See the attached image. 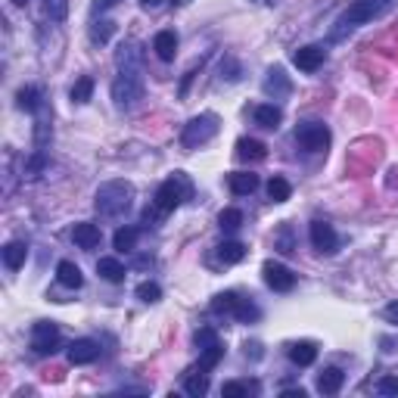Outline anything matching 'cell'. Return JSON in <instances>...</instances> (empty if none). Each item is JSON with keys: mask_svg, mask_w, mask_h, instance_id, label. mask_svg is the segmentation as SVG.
<instances>
[{"mask_svg": "<svg viewBox=\"0 0 398 398\" xmlns=\"http://www.w3.org/2000/svg\"><path fill=\"white\" fill-rule=\"evenodd\" d=\"M190 177L187 174H181V172H174L168 181L159 184V190H156V199H152V206H156L159 215H168V211H174L177 206H181L184 199H190Z\"/></svg>", "mask_w": 398, "mask_h": 398, "instance_id": "obj_3", "label": "cell"}, {"mask_svg": "<svg viewBox=\"0 0 398 398\" xmlns=\"http://www.w3.org/2000/svg\"><path fill=\"white\" fill-rule=\"evenodd\" d=\"M97 355H100V345L94 340H75L69 345V364H90L97 361Z\"/></svg>", "mask_w": 398, "mask_h": 398, "instance_id": "obj_15", "label": "cell"}, {"mask_svg": "<svg viewBox=\"0 0 398 398\" xmlns=\"http://www.w3.org/2000/svg\"><path fill=\"white\" fill-rule=\"evenodd\" d=\"M193 340H197V345L199 349H206V345H211V342H218V333L211 327H202V330H197V336H193Z\"/></svg>", "mask_w": 398, "mask_h": 398, "instance_id": "obj_39", "label": "cell"}, {"mask_svg": "<svg viewBox=\"0 0 398 398\" xmlns=\"http://www.w3.org/2000/svg\"><path fill=\"white\" fill-rule=\"evenodd\" d=\"M90 94H94V78H90V75H81V78L72 84V103H78V106L88 103Z\"/></svg>", "mask_w": 398, "mask_h": 398, "instance_id": "obj_31", "label": "cell"}, {"mask_svg": "<svg viewBox=\"0 0 398 398\" xmlns=\"http://www.w3.org/2000/svg\"><path fill=\"white\" fill-rule=\"evenodd\" d=\"M184 389H187V395L193 398H202L209 392V370H202V367H193L187 377H184Z\"/></svg>", "mask_w": 398, "mask_h": 398, "instance_id": "obj_20", "label": "cell"}, {"mask_svg": "<svg viewBox=\"0 0 398 398\" xmlns=\"http://www.w3.org/2000/svg\"><path fill=\"white\" fill-rule=\"evenodd\" d=\"M227 187H231L234 197H249V193L258 190V174L252 172H234L227 177Z\"/></svg>", "mask_w": 398, "mask_h": 398, "instance_id": "obj_14", "label": "cell"}, {"mask_svg": "<svg viewBox=\"0 0 398 398\" xmlns=\"http://www.w3.org/2000/svg\"><path fill=\"white\" fill-rule=\"evenodd\" d=\"M377 392L379 395H398V377H383L377 383Z\"/></svg>", "mask_w": 398, "mask_h": 398, "instance_id": "obj_40", "label": "cell"}, {"mask_svg": "<svg viewBox=\"0 0 398 398\" xmlns=\"http://www.w3.org/2000/svg\"><path fill=\"white\" fill-rule=\"evenodd\" d=\"M383 318L389 320V324H398V302L386 305V308H383Z\"/></svg>", "mask_w": 398, "mask_h": 398, "instance_id": "obj_42", "label": "cell"}, {"mask_svg": "<svg viewBox=\"0 0 398 398\" xmlns=\"http://www.w3.org/2000/svg\"><path fill=\"white\" fill-rule=\"evenodd\" d=\"M283 398H305V389H286Z\"/></svg>", "mask_w": 398, "mask_h": 398, "instance_id": "obj_44", "label": "cell"}, {"mask_svg": "<svg viewBox=\"0 0 398 398\" xmlns=\"http://www.w3.org/2000/svg\"><path fill=\"white\" fill-rule=\"evenodd\" d=\"M315 358H318L315 342H295V345H290V361L299 364V367H308V364H315Z\"/></svg>", "mask_w": 398, "mask_h": 398, "instance_id": "obj_23", "label": "cell"}, {"mask_svg": "<svg viewBox=\"0 0 398 398\" xmlns=\"http://www.w3.org/2000/svg\"><path fill=\"white\" fill-rule=\"evenodd\" d=\"M277 249H281V252H293V240H290V231H286V227H283V234L277 236Z\"/></svg>", "mask_w": 398, "mask_h": 398, "instance_id": "obj_41", "label": "cell"}, {"mask_svg": "<svg viewBox=\"0 0 398 398\" xmlns=\"http://www.w3.org/2000/svg\"><path fill=\"white\" fill-rule=\"evenodd\" d=\"M137 299L140 302H159V299H162V290H159V283H152V281H147V283H140L137 286Z\"/></svg>", "mask_w": 398, "mask_h": 398, "instance_id": "obj_36", "label": "cell"}, {"mask_svg": "<svg viewBox=\"0 0 398 398\" xmlns=\"http://www.w3.org/2000/svg\"><path fill=\"white\" fill-rule=\"evenodd\" d=\"M152 50H156V56L162 59V63H172L174 53H177V35L174 31H159L156 38H152Z\"/></svg>", "mask_w": 398, "mask_h": 398, "instance_id": "obj_16", "label": "cell"}, {"mask_svg": "<svg viewBox=\"0 0 398 398\" xmlns=\"http://www.w3.org/2000/svg\"><path fill=\"white\" fill-rule=\"evenodd\" d=\"M140 4L147 6V10H152V6H159V4H162V0H140Z\"/></svg>", "mask_w": 398, "mask_h": 398, "instance_id": "obj_45", "label": "cell"}, {"mask_svg": "<svg viewBox=\"0 0 398 398\" xmlns=\"http://www.w3.org/2000/svg\"><path fill=\"white\" fill-rule=\"evenodd\" d=\"M16 103H19V109H25V112H38L41 109V90L38 88H19Z\"/></svg>", "mask_w": 398, "mask_h": 398, "instance_id": "obj_29", "label": "cell"}, {"mask_svg": "<svg viewBox=\"0 0 398 398\" xmlns=\"http://www.w3.org/2000/svg\"><path fill=\"white\" fill-rule=\"evenodd\" d=\"M31 349H35V355H53L59 349V327L50 320L35 324L31 327Z\"/></svg>", "mask_w": 398, "mask_h": 398, "instance_id": "obj_7", "label": "cell"}, {"mask_svg": "<svg viewBox=\"0 0 398 398\" xmlns=\"http://www.w3.org/2000/svg\"><path fill=\"white\" fill-rule=\"evenodd\" d=\"M265 94L274 97V100H286V97L293 94V81H290V75H286L281 66H274V69L268 72V78H265Z\"/></svg>", "mask_w": 398, "mask_h": 398, "instance_id": "obj_11", "label": "cell"}, {"mask_svg": "<svg viewBox=\"0 0 398 398\" xmlns=\"http://www.w3.org/2000/svg\"><path fill=\"white\" fill-rule=\"evenodd\" d=\"M199 352H202V355H199V367H202V370L218 367V364H221V358H224L221 342H211V345H206V349H199Z\"/></svg>", "mask_w": 398, "mask_h": 398, "instance_id": "obj_30", "label": "cell"}, {"mask_svg": "<svg viewBox=\"0 0 398 398\" xmlns=\"http://www.w3.org/2000/svg\"><path fill=\"white\" fill-rule=\"evenodd\" d=\"M290 193H293V187H290V181H286V177L274 174L268 181V199L271 202H286V199H290Z\"/></svg>", "mask_w": 398, "mask_h": 398, "instance_id": "obj_26", "label": "cell"}, {"mask_svg": "<svg viewBox=\"0 0 398 398\" xmlns=\"http://www.w3.org/2000/svg\"><path fill=\"white\" fill-rule=\"evenodd\" d=\"M249 392H258V386L256 383H224L221 386V395L224 398H243V395H249Z\"/></svg>", "mask_w": 398, "mask_h": 398, "instance_id": "obj_34", "label": "cell"}, {"mask_svg": "<svg viewBox=\"0 0 398 398\" xmlns=\"http://www.w3.org/2000/svg\"><path fill=\"white\" fill-rule=\"evenodd\" d=\"M324 59H327V50H324V47H318V44L299 47V50L293 53V63L299 66L302 72H318L320 66H324Z\"/></svg>", "mask_w": 398, "mask_h": 398, "instance_id": "obj_10", "label": "cell"}, {"mask_svg": "<svg viewBox=\"0 0 398 398\" xmlns=\"http://www.w3.org/2000/svg\"><path fill=\"white\" fill-rule=\"evenodd\" d=\"M137 227H118L115 231V236H112V246L118 249V252H131L134 246H137Z\"/></svg>", "mask_w": 398, "mask_h": 398, "instance_id": "obj_27", "label": "cell"}, {"mask_svg": "<svg viewBox=\"0 0 398 398\" xmlns=\"http://www.w3.org/2000/svg\"><path fill=\"white\" fill-rule=\"evenodd\" d=\"M268 156V147L256 137H240L236 140V159L240 162H261Z\"/></svg>", "mask_w": 398, "mask_h": 398, "instance_id": "obj_13", "label": "cell"}, {"mask_svg": "<svg viewBox=\"0 0 398 398\" xmlns=\"http://www.w3.org/2000/svg\"><path fill=\"white\" fill-rule=\"evenodd\" d=\"M97 274L109 283H122L125 281V265L118 258H100L97 261Z\"/></svg>", "mask_w": 398, "mask_h": 398, "instance_id": "obj_22", "label": "cell"}, {"mask_svg": "<svg viewBox=\"0 0 398 398\" xmlns=\"http://www.w3.org/2000/svg\"><path fill=\"white\" fill-rule=\"evenodd\" d=\"M261 274H265V283L274 293H290L293 286H295V274L286 265H281V261H265Z\"/></svg>", "mask_w": 398, "mask_h": 398, "instance_id": "obj_8", "label": "cell"}, {"mask_svg": "<svg viewBox=\"0 0 398 398\" xmlns=\"http://www.w3.org/2000/svg\"><path fill=\"white\" fill-rule=\"evenodd\" d=\"M143 97V78H140V69H122V75L112 81V100L115 106L128 109L134 106L137 100Z\"/></svg>", "mask_w": 398, "mask_h": 398, "instance_id": "obj_5", "label": "cell"}, {"mask_svg": "<svg viewBox=\"0 0 398 398\" xmlns=\"http://www.w3.org/2000/svg\"><path fill=\"white\" fill-rule=\"evenodd\" d=\"M112 31H115V22L100 19V22H94V28H90V41H97V44H106V41L112 38Z\"/></svg>", "mask_w": 398, "mask_h": 398, "instance_id": "obj_35", "label": "cell"}, {"mask_svg": "<svg viewBox=\"0 0 398 398\" xmlns=\"http://www.w3.org/2000/svg\"><path fill=\"white\" fill-rule=\"evenodd\" d=\"M56 281L66 286V290H78V286L84 283V274L81 268L75 265V261H59L56 265Z\"/></svg>", "mask_w": 398, "mask_h": 398, "instance_id": "obj_18", "label": "cell"}, {"mask_svg": "<svg viewBox=\"0 0 398 398\" xmlns=\"http://www.w3.org/2000/svg\"><path fill=\"white\" fill-rule=\"evenodd\" d=\"M256 4H265V6H277L281 0H256Z\"/></svg>", "mask_w": 398, "mask_h": 398, "instance_id": "obj_46", "label": "cell"}, {"mask_svg": "<svg viewBox=\"0 0 398 398\" xmlns=\"http://www.w3.org/2000/svg\"><path fill=\"white\" fill-rule=\"evenodd\" d=\"M218 258H221L224 265H236V261L246 258V246H243V243H236V240H227V243L218 246Z\"/></svg>", "mask_w": 398, "mask_h": 398, "instance_id": "obj_25", "label": "cell"}, {"mask_svg": "<svg viewBox=\"0 0 398 398\" xmlns=\"http://www.w3.org/2000/svg\"><path fill=\"white\" fill-rule=\"evenodd\" d=\"M25 258H28V246H25V243L13 240V243H6L4 246V265L10 271H19L25 265Z\"/></svg>", "mask_w": 398, "mask_h": 398, "instance_id": "obj_21", "label": "cell"}, {"mask_svg": "<svg viewBox=\"0 0 398 398\" xmlns=\"http://www.w3.org/2000/svg\"><path fill=\"white\" fill-rule=\"evenodd\" d=\"M72 240H75V246H81V249H97L100 240H103V234H100L97 224L78 221V224L72 227Z\"/></svg>", "mask_w": 398, "mask_h": 398, "instance_id": "obj_12", "label": "cell"}, {"mask_svg": "<svg viewBox=\"0 0 398 398\" xmlns=\"http://www.w3.org/2000/svg\"><path fill=\"white\" fill-rule=\"evenodd\" d=\"M345 383V374L340 367H327V370H320V377H318V392L320 395H336L342 389Z\"/></svg>", "mask_w": 398, "mask_h": 398, "instance_id": "obj_17", "label": "cell"}, {"mask_svg": "<svg viewBox=\"0 0 398 398\" xmlns=\"http://www.w3.org/2000/svg\"><path fill=\"white\" fill-rule=\"evenodd\" d=\"M252 115H256V125H258V128H271V131L281 128V122H283V112H281V109H277L274 103H261V106H256V112H252Z\"/></svg>", "mask_w": 398, "mask_h": 398, "instance_id": "obj_19", "label": "cell"}, {"mask_svg": "<svg viewBox=\"0 0 398 398\" xmlns=\"http://www.w3.org/2000/svg\"><path fill=\"white\" fill-rule=\"evenodd\" d=\"M131 199H134V187L128 181H109V184H103V187L97 190L94 206H97L100 215L118 218V215H125V211L131 209Z\"/></svg>", "mask_w": 398, "mask_h": 398, "instance_id": "obj_2", "label": "cell"}, {"mask_svg": "<svg viewBox=\"0 0 398 398\" xmlns=\"http://www.w3.org/2000/svg\"><path fill=\"white\" fill-rule=\"evenodd\" d=\"M118 0H94V13H103V10H112Z\"/></svg>", "mask_w": 398, "mask_h": 398, "instance_id": "obj_43", "label": "cell"}, {"mask_svg": "<svg viewBox=\"0 0 398 398\" xmlns=\"http://www.w3.org/2000/svg\"><path fill=\"white\" fill-rule=\"evenodd\" d=\"M174 4H187V0H174Z\"/></svg>", "mask_w": 398, "mask_h": 398, "instance_id": "obj_48", "label": "cell"}, {"mask_svg": "<svg viewBox=\"0 0 398 398\" xmlns=\"http://www.w3.org/2000/svg\"><path fill=\"white\" fill-rule=\"evenodd\" d=\"M13 4H16V6H25V4H28V0H13Z\"/></svg>", "mask_w": 398, "mask_h": 398, "instance_id": "obj_47", "label": "cell"}, {"mask_svg": "<svg viewBox=\"0 0 398 398\" xmlns=\"http://www.w3.org/2000/svg\"><path fill=\"white\" fill-rule=\"evenodd\" d=\"M44 13L50 22H63L69 16V0H44Z\"/></svg>", "mask_w": 398, "mask_h": 398, "instance_id": "obj_33", "label": "cell"}, {"mask_svg": "<svg viewBox=\"0 0 398 398\" xmlns=\"http://www.w3.org/2000/svg\"><path fill=\"white\" fill-rule=\"evenodd\" d=\"M295 143L305 150V152H327L330 147V128L320 122H305L295 128Z\"/></svg>", "mask_w": 398, "mask_h": 398, "instance_id": "obj_6", "label": "cell"}, {"mask_svg": "<svg viewBox=\"0 0 398 398\" xmlns=\"http://www.w3.org/2000/svg\"><path fill=\"white\" fill-rule=\"evenodd\" d=\"M236 305H240V295L236 293H218L215 299H211V311H215V315H234Z\"/></svg>", "mask_w": 398, "mask_h": 398, "instance_id": "obj_28", "label": "cell"}, {"mask_svg": "<svg viewBox=\"0 0 398 398\" xmlns=\"http://www.w3.org/2000/svg\"><path fill=\"white\" fill-rule=\"evenodd\" d=\"M234 318H236V320H256V318H258V308H256L252 302L240 299V305H236V311H234Z\"/></svg>", "mask_w": 398, "mask_h": 398, "instance_id": "obj_37", "label": "cell"}, {"mask_svg": "<svg viewBox=\"0 0 398 398\" xmlns=\"http://www.w3.org/2000/svg\"><path fill=\"white\" fill-rule=\"evenodd\" d=\"M218 224H221V231H227V234L240 231L243 227V211L240 209H224L221 215H218Z\"/></svg>", "mask_w": 398, "mask_h": 398, "instance_id": "obj_32", "label": "cell"}, {"mask_svg": "<svg viewBox=\"0 0 398 398\" xmlns=\"http://www.w3.org/2000/svg\"><path fill=\"white\" fill-rule=\"evenodd\" d=\"M115 63L122 66V69H140V47L134 44V41L122 44L118 47V53H115Z\"/></svg>", "mask_w": 398, "mask_h": 398, "instance_id": "obj_24", "label": "cell"}, {"mask_svg": "<svg viewBox=\"0 0 398 398\" xmlns=\"http://www.w3.org/2000/svg\"><path fill=\"white\" fill-rule=\"evenodd\" d=\"M218 128H221V125H218L215 112H202L197 118H190V122L184 125V134H181L184 150H197V147H202V143H209L218 134Z\"/></svg>", "mask_w": 398, "mask_h": 398, "instance_id": "obj_4", "label": "cell"}, {"mask_svg": "<svg viewBox=\"0 0 398 398\" xmlns=\"http://www.w3.org/2000/svg\"><path fill=\"white\" fill-rule=\"evenodd\" d=\"M398 0H352V4L342 10L340 19H336V28L330 31V41H342L345 35H352L355 28H361V25L386 16Z\"/></svg>", "mask_w": 398, "mask_h": 398, "instance_id": "obj_1", "label": "cell"}, {"mask_svg": "<svg viewBox=\"0 0 398 398\" xmlns=\"http://www.w3.org/2000/svg\"><path fill=\"white\" fill-rule=\"evenodd\" d=\"M311 246H315L320 256H333V252L340 249V236H336L333 224H327V221L311 224Z\"/></svg>", "mask_w": 398, "mask_h": 398, "instance_id": "obj_9", "label": "cell"}, {"mask_svg": "<svg viewBox=\"0 0 398 398\" xmlns=\"http://www.w3.org/2000/svg\"><path fill=\"white\" fill-rule=\"evenodd\" d=\"M44 165H47V159H44V152H35V156H31L28 159V165H25V174H28V177H38L41 172H44Z\"/></svg>", "mask_w": 398, "mask_h": 398, "instance_id": "obj_38", "label": "cell"}]
</instances>
